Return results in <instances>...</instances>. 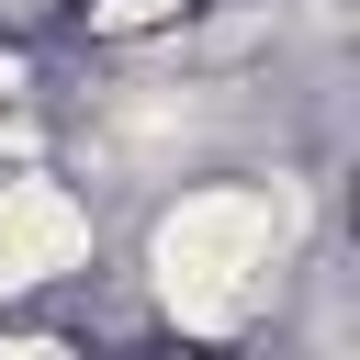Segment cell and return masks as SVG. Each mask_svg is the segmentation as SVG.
Segmentation results:
<instances>
[{
  "label": "cell",
  "mask_w": 360,
  "mask_h": 360,
  "mask_svg": "<svg viewBox=\"0 0 360 360\" xmlns=\"http://www.w3.org/2000/svg\"><path fill=\"white\" fill-rule=\"evenodd\" d=\"M304 236H315L304 180L236 169V180H180L146 214L135 270H146L158 326H180V338H248L270 315V292L304 270Z\"/></svg>",
  "instance_id": "1"
},
{
  "label": "cell",
  "mask_w": 360,
  "mask_h": 360,
  "mask_svg": "<svg viewBox=\"0 0 360 360\" xmlns=\"http://www.w3.org/2000/svg\"><path fill=\"white\" fill-rule=\"evenodd\" d=\"M180 11L191 0H90L79 22H90V45H146V34H180Z\"/></svg>",
  "instance_id": "3"
},
{
  "label": "cell",
  "mask_w": 360,
  "mask_h": 360,
  "mask_svg": "<svg viewBox=\"0 0 360 360\" xmlns=\"http://www.w3.org/2000/svg\"><path fill=\"white\" fill-rule=\"evenodd\" d=\"M90 259H101L90 191H79L56 158L0 146V304H34V292H56V281H79Z\"/></svg>",
  "instance_id": "2"
},
{
  "label": "cell",
  "mask_w": 360,
  "mask_h": 360,
  "mask_svg": "<svg viewBox=\"0 0 360 360\" xmlns=\"http://www.w3.org/2000/svg\"><path fill=\"white\" fill-rule=\"evenodd\" d=\"M11 90H22V56H11V45H0V101H11Z\"/></svg>",
  "instance_id": "4"
}]
</instances>
